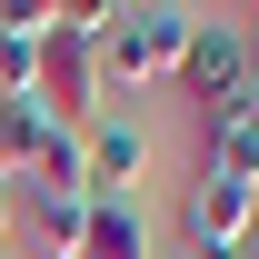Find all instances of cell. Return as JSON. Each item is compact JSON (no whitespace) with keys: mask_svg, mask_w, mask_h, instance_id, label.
Here are the masks:
<instances>
[{"mask_svg":"<svg viewBox=\"0 0 259 259\" xmlns=\"http://www.w3.org/2000/svg\"><path fill=\"white\" fill-rule=\"evenodd\" d=\"M180 80H190V100H199V120H209V130H220V120H239V110H259L249 30H239V20H199V30H190V50H180Z\"/></svg>","mask_w":259,"mask_h":259,"instance_id":"cell-2","label":"cell"},{"mask_svg":"<svg viewBox=\"0 0 259 259\" xmlns=\"http://www.w3.org/2000/svg\"><path fill=\"white\" fill-rule=\"evenodd\" d=\"M30 110L40 120H60L70 140H80V120H100V40L80 30H40V70H30Z\"/></svg>","mask_w":259,"mask_h":259,"instance_id":"cell-3","label":"cell"},{"mask_svg":"<svg viewBox=\"0 0 259 259\" xmlns=\"http://www.w3.org/2000/svg\"><path fill=\"white\" fill-rule=\"evenodd\" d=\"M259 190L249 180H190V259H249Z\"/></svg>","mask_w":259,"mask_h":259,"instance_id":"cell-4","label":"cell"},{"mask_svg":"<svg viewBox=\"0 0 259 259\" xmlns=\"http://www.w3.org/2000/svg\"><path fill=\"white\" fill-rule=\"evenodd\" d=\"M199 180H249V190H259V110H239V120H220V130H209Z\"/></svg>","mask_w":259,"mask_h":259,"instance_id":"cell-8","label":"cell"},{"mask_svg":"<svg viewBox=\"0 0 259 259\" xmlns=\"http://www.w3.org/2000/svg\"><path fill=\"white\" fill-rule=\"evenodd\" d=\"M60 259H150V220H140V199H100L90 229H80Z\"/></svg>","mask_w":259,"mask_h":259,"instance_id":"cell-7","label":"cell"},{"mask_svg":"<svg viewBox=\"0 0 259 259\" xmlns=\"http://www.w3.org/2000/svg\"><path fill=\"white\" fill-rule=\"evenodd\" d=\"M239 30H249V70H259V20H239Z\"/></svg>","mask_w":259,"mask_h":259,"instance_id":"cell-9","label":"cell"},{"mask_svg":"<svg viewBox=\"0 0 259 259\" xmlns=\"http://www.w3.org/2000/svg\"><path fill=\"white\" fill-rule=\"evenodd\" d=\"M190 30H199V10H180V0H140V10L120 0V20L100 30V80H180Z\"/></svg>","mask_w":259,"mask_h":259,"instance_id":"cell-1","label":"cell"},{"mask_svg":"<svg viewBox=\"0 0 259 259\" xmlns=\"http://www.w3.org/2000/svg\"><path fill=\"white\" fill-rule=\"evenodd\" d=\"M80 160H90V190L100 199H130V180L150 169V130L140 120H100L90 140H80Z\"/></svg>","mask_w":259,"mask_h":259,"instance_id":"cell-6","label":"cell"},{"mask_svg":"<svg viewBox=\"0 0 259 259\" xmlns=\"http://www.w3.org/2000/svg\"><path fill=\"white\" fill-rule=\"evenodd\" d=\"M70 130L60 120H40L30 100H0V190H30L40 169H50V150H60Z\"/></svg>","mask_w":259,"mask_h":259,"instance_id":"cell-5","label":"cell"},{"mask_svg":"<svg viewBox=\"0 0 259 259\" xmlns=\"http://www.w3.org/2000/svg\"><path fill=\"white\" fill-rule=\"evenodd\" d=\"M0 239H10V190H0Z\"/></svg>","mask_w":259,"mask_h":259,"instance_id":"cell-10","label":"cell"}]
</instances>
